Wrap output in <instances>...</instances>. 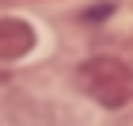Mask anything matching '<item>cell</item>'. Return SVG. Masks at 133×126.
Returning <instances> with one entry per match:
<instances>
[{"label": "cell", "instance_id": "7a4b0ae2", "mask_svg": "<svg viewBox=\"0 0 133 126\" xmlns=\"http://www.w3.org/2000/svg\"><path fill=\"white\" fill-rule=\"evenodd\" d=\"M34 46V27L27 19H0V61H15Z\"/></svg>", "mask_w": 133, "mask_h": 126}, {"label": "cell", "instance_id": "6da1fadb", "mask_svg": "<svg viewBox=\"0 0 133 126\" xmlns=\"http://www.w3.org/2000/svg\"><path fill=\"white\" fill-rule=\"evenodd\" d=\"M76 80L103 107H125L133 99V69L125 61H118V57H107V53L88 57L76 69Z\"/></svg>", "mask_w": 133, "mask_h": 126}]
</instances>
